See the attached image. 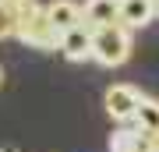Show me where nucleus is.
<instances>
[{
	"label": "nucleus",
	"instance_id": "f257e3e1",
	"mask_svg": "<svg viewBox=\"0 0 159 152\" xmlns=\"http://www.w3.org/2000/svg\"><path fill=\"white\" fill-rule=\"evenodd\" d=\"M14 35H18V43H25L29 50H43V53L60 50V32L53 28L50 18H46V4H39L29 18H21V21L14 25Z\"/></svg>",
	"mask_w": 159,
	"mask_h": 152
},
{
	"label": "nucleus",
	"instance_id": "f03ea898",
	"mask_svg": "<svg viewBox=\"0 0 159 152\" xmlns=\"http://www.w3.org/2000/svg\"><path fill=\"white\" fill-rule=\"evenodd\" d=\"M131 53V32L124 25H110L99 28L92 35V60L102 64V67H120Z\"/></svg>",
	"mask_w": 159,
	"mask_h": 152
},
{
	"label": "nucleus",
	"instance_id": "7ed1b4c3",
	"mask_svg": "<svg viewBox=\"0 0 159 152\" xmlns=\"http://www.w3.org/2000/svg\"><path fill=\"white\" fill-rule=\"evenodd\" d=\"M138 103H142V92L134 89V85H113V89H106V113L120 124H131L138 113Z\"/></svg>",
	"mask_w": 159,
	"mask_h": 152
},
{
	"label": "nucleus",
	"instance_id": "20e7f679",
	"mask_svg": "<svg viewBox=\"0 0 159 152\" xmlns=\"http://www.w3.org/2000/svg\"><path fill=\"white\" fill-rule=\"evenodd\" d=\"M117 18H120V0H85L81 7V25H89L92 32L117 25Z\"/></svg>",
	"mask_w": 159,
	"mask_h": 152
},
{
	"label": "nucleus",
	"instance_id": "39448f33",
	"mask_svg": "<svg viewBox=\"0 0 159 152\" xmlns=\"http://www.w3.org/2000/svg\"><path fill=\"white\" fill-rule=\"evenodd\" d=\"M92 28L89 25H78V28H71V32H64L60 35V53L67 57V60H92Z\"/></svg>",
	"mask_w": 159,
	"mask_h": 152
},
{
	"label": "nucleus",
	"instance_id": "423d86ee",
	"mask_svg": "<svg viewBox=\"0 0 159 152\" xmlns=\"http://www.w3.org/2000/svg\"><path fill=\"white\" fill-rule=\"evenodd\" d=\"M46 18L64 35V32H71V28L81 25V4H74V0H50L46 4Z\"/></svg>",
	"mask_w": 159,
	"mask_h": 152
},
{
	"label": "nucleus",
	"instance_id": "0eeeda50",
	"mask_svg": "<svg viewBox=\"0 0 159 152\" xmlns=\"http://www.w3.org/2000/svg\"><path fill=\"white\" fill-rule=\"evenodd\" d=\"M152 18H156V4H152V0H120L117 25H124L127 32H131V28H145Z\"/></svg>",
	"mask_w": 159,
	"mask_h": 152
},
{
	"label": "nucleus",
	"instance_id": "6e6552de",
	"mask_svg": "<svg viewBox=\"0 0 159 152\" xmlns=\"http://www.w3.org/2000/svg\"><path fill=\"white\" fill-rule=\"evenodd\" d=\"M142 135H159V99H148L142 96V103H138V113L134 120H131Z\"/></svg>",
	"mask_w": 159,
	"mask_h": 152
},
{
	"label": "nucleus",
	"instance_id": "1a4fd4ad",
	"mask_svg": "<svg viewBox=\"0 0 159 152\" xmlns=\"http://www.w3.org/2000/svg\"><path fill=\"white\" fill-rule=\"evenodd\" d=\"M110 152H142V131L134 124H124L110 135Z\"/></svg>",
	"mask_w": 159,
	"mask_h": 152
},
{
	"label": "nucleus",
	"instance_id": "9d476101",
	"mask_svg": "<svg viewBox=\"0 0 159 152\" xmlns=\"http://www.w3.org/2000/svg\"><path fill=\"white\" fill-rule=\"evenodd\" d=\"M7 35H14V14L0 4V39H7Z\"/></svg>",
	"mask_w": 159,
	"mask_h": 152
},
{
	"label": "nucleus",
	"instance_id": "9b49d317",
	"mask_svg": "<svg viewBox=\"0 0 159 152\" xmlns=\"http://www.w3.org/2000/svg\"><path fill=\"white\" fill-rule=\"evenodd\" d=\"M0 89H4V67H0Z\"/></svg>",
	"mask_w": 159,
	"mask_h": 152
},
{
	"label": "nucleus",
	"instance_id": "f8f14e48",
	"mask_svg": "<svg viewBox=\"0 0 159 152\" xmlns=\"http://www.w3.org/2000/svg\"><path fill=\"white\" fill-rule=\"evenodd\" d=\"M152 4H156V18H159V0H152Z\"/></svg>",
	"mask_w": 159,
	"mask_h": 152
},
{
	"label": "nucleus",
	"instance_id": "ddd939ff",
	"mask_svg": "<svg viewBox=\"0 0 159 152\" xmlns=\"http://www.w3.org/2000/svg\"><path fill=\"white\" fill-rule=\"evenodd\" d=\"M0 4H4V0H0Z\"/></svg>",
	"mask_w": 159,
	"mask_h": 152
}]
</instances>
